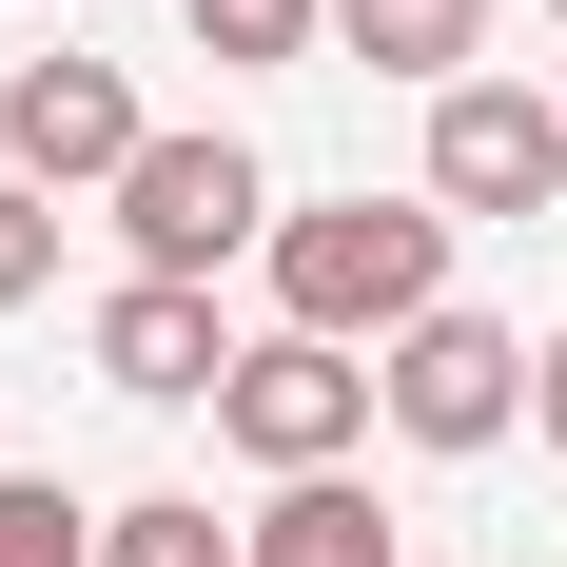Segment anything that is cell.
Returning <instances> with one entry per match:
<instances>
[{
    "instance_id": "obj_1",
    "label": "cell",
    "mask_w": 567,
    "mask_h": 567,
    "mask_svg": "<svg viewBox=\"0 0 567 567\" xmlns=\"http://www.w3.org/2000/svg\"><path fill=\"white\" fill-rule=\"evenodd\" d=\"M255 275H275V333L392 352L411 313H451V216H431V196H275Z\"/></svg>"
},
{
    "instance_id": "obj_2",
    "label": "cell",
    "mask_w": 567,
    "mask_h": 567,
    "mask_svg": "<svg viewBox=\"0 0 567 567\" xmlns=\"http://www.w3.org/2000/svg\"><path fill=\"white\" fill-rule=\"evenodd\" d=\"M99 216H117V255H137V275H196V293H216L235 255L275 235V176H255V137H137Z\"/></svg>"
},
{
    "instance_id": "obj_3",
    "label": "cell",
    "mask_w": 567,
    "mask_h": 567,
    "mask_svg": "<svg viewBox=\"0 0 567 567\" xmlns=\"http://www.w3.org/2000/svg\"><path fill=\"white\" fill-rule=\"evenodd\" d=\"M372 431H411V451H509L528 431V333L509 313H411L392 352H372Z\"/></svg>"
},
{
    "instance_id": "obj_4",
    "label": "cell",
    "mask_w": 567,
    "mask_h": 567,
    "mask_svg": "<svg viewBox=\"0 0 567 567\" xmlns=\"http://www.w3.org/2000/svg\"><path fill=\"white\" fill-rule=\"evenodd\" d=\"M216 451L275 470V489H293V470H352V451H372V352H333V333H255V352L216 372Z\"/></svg>"
},
{
    "instance_id": "obj_5",
    "label": "cell",
    "mask_w": 567,
    "mask_h": 567,
    "mask_svg": "<svg viewBox=\"0 0 567 567\" xmlns=\"http://www.w3.org/2000/svg\"><path fill=\"white\" fill-rule=\"evenodd\" d=\"M411 196H431V216H548V196H567V99H548V79H489V59H470V79H451V99H431V176H411Z\"/></svg>"
},
{
    "instance_id": "obj_6",
    "label": "cell",
    "mask_w": 567,
    "mask_h": 567,
    "mask_svg": "<svg viewBox=\"0 0 567 567\" xmlns=\"http://www.w3.org/2000/svg\"><path fill=\"white\" fill-rule=\"evenodd\" d=\"M137 137H157V117H137V79H117V59H20V79H0V176H40V196H117V157H137Z\"/></svg>"
},
{
    "instance_id": "obj_7",
    "label": "cell",
    "mask_w": 567,
    "mask_h": 567,
    "mask_svg": "<svg viewBox=\"0 0 567 567\" xmlns=\"http://www.w3.org/2000/svg\"><path fill=\"white\" fill-rule=\"evenodd\" d=\"M235 352H255V333H216L196 275H117V293H99V392H137V411H216Z\"/></svg>"
},
{
    "instance_id": "obj_8",
    "label": "cell",
    "mask_w": 567,
    "mask_h": 567,
    "mask_svg": "<svg viewBox=\"0 0 567 567\" xmlns=\"http://www.w3.org/2000/svg\"><path fill=\"white\" fill-rule=\"evenodd\" d=\"M333 59L411 79V99H451L470 59H489V0H333Z\"/></svg>"
},
{
    "instance_id": "obj_9",
    "label": "cell",
    "mask_w": 567,
    "mask_h": 567,
    "mask_svg": "<svg viewBox=\"0 0 567 567\" xmlns=\"http://www.w3.org/2000/svg\"><path fill=\"white\" fill-rule=\"evenodd\" d=\"M235 528H255V567H411V548H392V509H372L352 470H293L275 509H235Z\"/></svg>"
},
{
    "instance_id": "obj_10",
    "label": "cell",
    "mask_w": 567,
    "mask_h": 567,
    "mask_svg": "<svg viewBox=\"0 0 567 567\" xmlns=\"http://www.w3.org/2000/svg\"><path fill=\"white\" fill-rule=\"evenodd\" d=\"M99 567H255V528L216 489H137V509H99Z\"/></svg>"
},
{
    "instance_id": "obj_11",
    "label": "cell",
    "mask_w": 567,
    "mask_h": 567,
    "mask_svg": "<svg viewBox=\"0 0 567 567\" xmlns=\"http://www.w3.org/2000/svg\"><path fill=\"white\" fill-rule=\"evenodd\" d=\"M0 567H99V509L59 470H0Z\"/></svg>"
},
{
    "instance_id": "obj_12",
    "label": "cell",
    "mask_w": 567,
    "mask_h": 567,
    "mask_svg": "<svg viewBox=\"0 0 567 567\" xmlns=\"http://www.w3.org/2000/svg\"><path fill=\"white\" fill-rule=\"evenodd\" d=\"M40 293H59V196L0 176V313H40Z\"/></svg>"
},
{
    "instance_id": "obj_13",
    "label": "cell",
    "mask_w": 567,
    "mask_h": 567,
    "mask_svg": "<svg viewBox=\"0 0 567 567\" xmlns=\"http://www.w3.org/2000/svg\"><path fill=\"white\" fill-rule=\"evenodd\" d=\"M528 431H548V451H567V333L528 352Z\"/></svg>"
},
{
    "instance_id": "obj_14",
    "label": "cell",
    "mask_w": 567,
    "mask_h": 567,
    "mask_svg": "<svg viewBox=\"0 0 567 567\" xmlns=\"http://www.w3.org/2000/svg\"><path fill=\"white\" fill-rule=\"evenodd\" d=\"M548 99H567V59H548Z\"/></svg>"
},
{
    "instance_id": "obj_15",
    "label": "cell",
    "mask_w": 567,
    "mask_h": 567,
    "mask_svg": "<svg viewBox=\"0 0 567 567\" xmlns=\"http://www.w3.org/2000/svg\"><path fill=\"white\" fill-rule=\"evenodd\" d=\"M548 20H567V0H548Z\"/></svg>"
}]
</instances>
